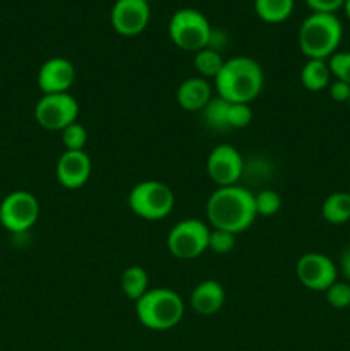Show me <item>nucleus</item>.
I'll return each instance as SVG.
<instances>
[{
  "label": "nucleus",
  "instance_id": "f257e3e1",
  "mask_svg": "<svg viewBox=\"0 0 350 351\" xmlns=\"http://www.w3.org/2000/svg\"><path fill=\"white\" fill-rule=\"evenodd\" d=\"M206 216L213 228L239 235L257 218L254 194L240 185L218 187L206 202Z\"/></svg>",
  "mask_w": 350,
  "mask_h": 351
},
{
  "label": "nucleus",
  "instance_id": "f03ea898",
  "mask_svg": "<svg viewBox=\"0 0 350 351\" xmlns=\"http://www.w3.org/2000/svg\"><path fill=\"white\" fill-rule=\"evenodd\" d=\"M263 67L250 57H232L225 60L220 74L215 77L216 95L230 103H247L263 91Z\"/></svg>",
  "mask_w": 350,
  "mask_h": 351
},
{
  "label": "nucleus",
  "instance_id": "7ed1b4c3",
  "mask_svg": "<svg viewBox=\"0 0 350 351\" xmlns=\"http://www.w3.org/2000/svg\"><path fill=\"white\" fill-rule=\"evenodd\" d=\"M137 321L150 331H170L182 321L185 304L177 291L170 288H150L137 302Z\"/></svg>",
  "mask_w": 350,
  "mask_h": 351
},
{
  "label": "nucleus",
  "instance_id": "20e7f679",
  "mask_svg": "<svg viewBox=\"0 0 350 351\" xmlns=\"http://www.w3.org/2000/svg\"><path fill=\"white\" fill-rule=\"evenodd\" d=\"M343 27L335 14L312 12L299 29V48L309 58L328 60L342 43Z\"/></svg>",
  "mask_w": 350,
  "mask_h": 351
},
{
  "label": "nucleus",
  "instance_id": "39448f33",
  "mask_svg": "<svg viewBox=\"0 0 350 351\" xmlns=\"http://www.w3.org/2000/svg\"><path fill=\"white\" fill-rule=\"evenodd\" d=\"M130 211L146 221L165 219L175 206V194L160 180H144L134 185L127 197Z\"/></svg>",
  "mask_w": 350,
  "mask_h": 351
},
{
  "label": "nucleus",
  "instance_id": "423d86ee",
  "mask_svg": "<svg viewBox=\"0 0 350 351\" xmlns=\"http://www.w3.org/2000/svg\"><path fill=\"white\" fill-rule=\"evenodd\" d=\"M172 43L184 51L198 53L208 48L213 40V29L208 17L196 9H178L168 23Z\"/></svg>",
  "mask_w": 350,
  "mask_h": 351
},
{
  "label": "nucleus",
  "instance_id": "0eeeda50",
  "mask_svg": "<svg viewBox=\"0 0 350 351\" xmlns=\"http://www.w3.org/2000/svg\"><path fill=\"white\" fill-rule=\"evenodd\" d=\"M209 232L205 221L198 218H187L172 226L167 235V249L175 259L192 261L208 250Z\"/></svg>",
  "mask_w": 350,
  "mask_h": 351
},
{
  "label": "nucleus",
  "instance_id": "6e6552de",
  "mask_svg": "<svg viewBox=\"0 0 350 351\" xmlns=\"http://www.w3.org/2000/svg\"><path fill=\"white\" fill-rule=\"evenodd\" d=\"M40 218V201L27 191H14L0 202V225L10 233H24Z\"/></svg>",
  "mask_w": 350,
  "mask_h": 351
},
{
  "label": "nucleus",
  "instance_id": "1a4fd4ad",
  "mask_svg": "<svg viewBox=\"0 0 350 351\" xmlns=\"http://www.w3.org/2000/svg\"><path fill=\"white\" fill-rule=\"evenodd\" d=\"M79 103L69 93L60 95H43L34 106V120L47 130H62L78 122Z\"/></svg>",
  "mask_w": 350,
  "mask_h": 351
},
{
  "label": "nucleus",
  "instance_id": "9d476101",
  "mask_svg": "<svg viewBox=\"0 0 350 351\" xmlns=\"http://www.w3.org/2000/svg\"><path fill=\"white\" fill-rule=\"evenodd\" d=\"M299 283L311 291H326L338 278V267L331 257L321 252H307L295 264Z\"/></svg>",
  "mask_w": 350,
  "mask_h": 351
},
{
  "label": "nucleus",
  "instance_id": "9b49d317",
  "mask_svg": "<svg viewBox=\"0 0 350 351\" xmlns=\"http://www.w3.org/2000/svg\"><path fill=\"white\" fill-rule=\"evenodd\" d=\"M206 171L218 187L237 185L244 173V158L230 144H218L211 149L206 160Z\"/></svg>",
  "mask_w": 350,
  "mask_h": 351
},
{
  "label": "nucleus",
  "instance_id": "f8f14e48",
  "mask_svg": "<svg viewBox=\"0 0 350 351\" xmlns=\"http://www.w3.org/2000/svg\"><path fill=\"white\" fill-rule=\"evenodd\" d=\"M151 9L146 0H115L110 21L120 36H137L150 24Z\"/></svg>",
  "mask_w": 350,
  "mask_h": 351
},
{
  "label": "nucleus",
  "instance_id": "ddd939ff",
  "mask_svg": "<svg viewBox=\"0 0 350 351\" xmlns=\"http://www.w3.org/2000/svg\"><path fill=\"white\" fill-rule=\"evenodd\" d=\"M75 81V67L64 57L48 58L38 71V88L43 95L69 93Z\"/></svg>",
  "mask_w": 350,
  "mask_h": 351
},
{
  "label": "nucleus",
  "instance_id": "4468645a",
  "mask_svg": "<svg viewBox=\"0 0 350 351\" xmlns=\"http://www.w3.org/2000/svg\"><path fill=\"white\" fill-rule=\"evenodd\" d=\"M91 171V158L84 149L64 151L57 161V180L67 191H78L88 184Z\"/></svg>",
  "mask_w": 350,
  "mask_h": 351
},
{
  "label": "nucleus",
  "instance_id": "2eb2a0df",
  "mask_svg": "<svg viewBox=\"0 0 350 351\" xmlns=\"http://www.w3.org/2000/svg\"><path fill=\"white\" fill-rule=\"evenodd\" d=\"M178 106L185 112L201 113L205 106L213 99V88L208 79L201 75L187 77L178 84L177 93H175Z\"/></svg>",
  "mask_w": 350,
  "mask_h": 351
},
{
  "label": "nucleus",
  "instance_id": "dca6fc26",
  "mask_svg": "<svg viewBox=\"0 0 350 351\" xmlns=\"http://www.w3.org/2000/svg\"><path fill=\"white\" fill-rule=\"evenodd\" d=\"M189 302L196 314L209 317L222 311L225 304V290L216 280H205L196 285Z\"/></svg>",
  "mask_w": 350,
  "mask_h": 351
},
{
  "label": "nucleus",
  "instance_id": "f3484780",
  "mask_svg": "<svg viewBox=\"0 0 350 351\" xmlns=\"http://www.w3.org/2000/svg\"><path fill=\"white\" fill-rule=\"evenodd\" d=\"M331 72H329L328 60H318L309 58L301 71V82L307 91L318 93L323 91L331 82Z\"/></svg>",
  "mask_w": 350,
  "mask_h": 351
},
{
  "label": "nucleus",
  "instance_id": "a211bd4d",
  "mask_svg": "<svg viewBox=\"0 0 350 351\" xmlns=\"http://www.w3.org/2000/svg\"><path fill=\"white\" fill-rule=\"evenodd\" d=\"M323 219L329 225L350 223V192H333L323 201Z\"/></svg>",
  "mask_w": 350,
  "mask_h": 351
},
{
  "label": "nucleus",
  "instance_id": "6ab92c4d",
  "mask_svg": "<svg viewBox=\"0 0 350 351\" xmlns=\"http://www.w3.org/2000/svg\"><path fill=\"white\" fill-rule=\"evenodd\" d=\"M295 0H254V10L264 23L280 24L292 16Z\"/></svg>",
  "mask_w": 350,
  "mask_h": 351
},
{
  "label": "nucleus",
  "instance_id": "aec40b11",
  "mask_svg": "<svg viewBox=\"0 0 350 351\" xmlns=\"http://www.w3.org/2000/svg\"><path fill=\"white\" fill-rule=\"evenodd\" d=\"M120 288L129 300L137 302L150 290V276L141 266H129L120 276Z\"/></svg>",
  "mask_w": 350,
  "mask_h": 351
},
{
  "label": "nucleus",
  "instance_id": "412c9836",
  "mask_svg": "<svg viewBox=\"0 0 350 351\" xmlns=\"http://www.w3.org/2000/svg\"><path fill=\"white\" fill-rule=\"evenodd\" d=\"M223 64H225V60H223V57L220 55V51L211 47L202 48L198 53H194L196 72H198V75H201V77L208 79V81L209 79L215 81V77L220 74V71H222Z\"/></svg>",
  "mask_w": 350,
  "mask_h": 351
},
{
  "label": "nucleus",
  "instance_id": "4be33fe9",
  "mask_svg": "<svg viewBox=\"0 0 350 351\" xmlns=\"http://www.w3.org/2000/svg\"><path fill=\"white\" fill-rule=\"evenodd\" d=\"M229 106L230 101L220 98H213L208 105L202 110V120H205L206 127H209L211 130H230L229 129Z\"/></svg>",
  "mask_w": 350,
  "mask_h": 351
},
{
  "label": "nucleus",
  "instance_id": "5701e85b",
  "mask_svg": "<svg viewBox=\"0 0 350 351\" xmlns=\"http://www.w3.org/2000/svg\"><path fill=\"white\" fill-rule=\"evenodd\" d=\"M254 206L259 216H275L281 209V195L271 189H263L254 194Z\"/></svg>",
  "mask_w": 350,
  "mask_h": 351
},
{
  "label": "nucleus",
  "instance_id": "b1692460",
  "mask_svg": "<svg viewBox=\"0 0 350 351\" xmlns=\"http://www.w3.org/2000/svg\"><path fill=\"white\" fill-rule=\"evenodd\" d=\"M60 139L65 151H82L86 143H88V132H86L84 125H81L79 122H74L62 130Z\"/></svg>",
  "mask_w": 350,
  "mask_h": 351
},
{
  "label": "nucleus",
  "instance_id": "393cba45",
  "mask_svg": "<svg viewBox=\"0 0 350 351\" xmlns=\"http://www.w3.org/2000/svg\"><path fill=\"white\" fill-rule=\"evenodd\" d=\"M326 302L333 308H349L350 307V283L336 280L328 290L325 291Z\"/></svg>",
  "mask_w": 350,
  "mask_h": 351
},
{
  "label": "nucleus",
  "instance_id": "a878e982",
  "mask_svg": "<svg viewBox=\"0 0 350 351\" xmlns=\"http://www.w3.org/2000/svg\"><path fill=\"white\" fill-rule=\"evenodd\" d=\"M328 67L336 81L350 84V51H336L328 58Z\"/></svg>",
  "mask_w": 350,
  "mask_h": 351
},
{
  "label": "nucleus",
  "instance_id": "bb28decb",
  "mask_svg": "<svg viewBox=\"0 0 350 351\" xmlns=\"http://www.w3.org/2000/svg\"><path fill=\"white\" fill-rule=\"evenodd\" d=\"M235 247V235L225 230H216L213 228L209 232L208 240V250L215 254H229Z\"/></svg>",
  "mask_w": 350,
  "mask_h": 351
},
{
  "label": "nucleus",
  "instance_id": "cd10ccee",
  "mask_svg": "<svg viewBox=\"0 0 350 351\" xmlns=\"http://www.w3.org/2000/svg\"><path fill=\"white\" fill-rule=\"evenodd\" d=\"M253 122V110L247 103H230L229 129H244Z\"/></svg>",
  "mask_w": 350,
  "mask_h": 351
},
{
  "label": "nucleus",
  "instance_id": "c85d7f7f",
  "mask_svg": "<svg viewBox=\"0 0 350 351\" xmlns=\"http://www.w3.org/2000/svg\"><path fill=\"white\" fill-rule=\"evenodd\" d=\"M305 3H307L312 12L335 14L336 10L342 9L345 0H305Z\"/></svg>",
  "mask_w": 350,
  "mask_h": 351
},
{
  "label": "nucleus",
  "instance_id": "c756f323",
  "mask_svg": "<svg viewBox=\"0 0 350 351\" xmlns=\"http://www.w3.org/2000/svg\"><path fill=\"white\" fill-rule=\"evenodd\" d=\"M329 96H331L333 101L336 103H349L350 98V84L343 81H331L328 86Z\"/></svg>",
  "mask_w": 350,
  "mask_h": 351
},
{
  "label": "nucleus",
  "instance_id": "7c9ffc66",
  "mask_svg": "<svg viewBox=\"0 0 350 351\" xmlns=\"http://www.w3.org/2000/svg\"><path fill=\"white\" fill-rule=\"evenodd\" d=\"M340 271L350 281V243H347L342 252H340Z\"/></svg>",
  "mask_w": 350,
  "mask_h": 351
},
{
  "label": "nucleus",
  "instance_id": "2f4dec72",
  "mask_svg": "<svg viewBox=\"0 0 350 351\" xmlns=\"http://www.w3.org/2000/svg\"><path fill=\"white\" fill-rule=\"evenodd\" d=\"M343 10H345V16H347V19L350 21V0H345V3H343V7H342Z\"/></svg>",
  "mask_w": 350,
  "mask_h": 351
},
{
  "label": "nucleus",
  "instance_id": "473e14b6",
  "mask_svg": "<svg viewBox=\"0 0 350 351\" xmlns=\"http://www.w3.org/2000/svg\"><path fill=\"white\" fill-rule=\"evenodd\" d=\"M146 2H148V3H150V2H153V0H146Z\"/></svg>",
  "mask_w": 350,
  "mask_h": 351
},
{
  "label": "nucleus",
  "instance_id": "72a5a7b5",
  "mask_svg": "<svg viewBox=\"0 0 350 351\" xmlns=\"http://www.w3.org/2000/svg\"><path fill=\"white\" fill-rule=\"evenodd\" d=\"M349 106H350V98H349Z\"/></svg>",
  "mask_w": 350,
  "mask_h": 351
}]
</instances>
